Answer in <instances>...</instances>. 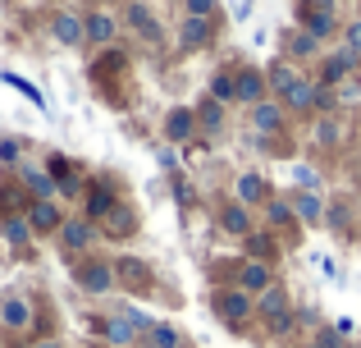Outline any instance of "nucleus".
Wrapping results in <instances>:
<instances>
[{"label":"nucleus","instance_id":"8fccbe9b","mask_svg":"<svg viewBox=\"0 0 361 348\" xmlns=\"http://www.w3.org/2000/svg\"><path fill=\"white\" fill-rule=\"evenodd\" d=\"M46 5H55V9H64V5H69V0H46Z\"/></svg>","mask_w":361,"mask_h":348},{"label":"nucleus","instance_id":"a878e982","mask_svg":"<svg viewBox=\"0 0 361 348\" xmlns=\"http://www.w3.org/2000/svg\"><path fill=\"white\" fill-rule=\"evenodd\" d=\"M18 184L23 193H32V202H55V179L37 165H18Z\"/></svg>","mask_w":361,"mask_h":348},{"label":"nucleus","instance_id":"20e7f679","mask_svg":"<svg viewBox=\"0 0 361 348\" xmlns=\"http://www.w3.org/2000/svg\"><path fill=\"white\" fill-rule=\"evenodd\" d=\"M97 224L92 220H82V215H69V220L60 224V234H55V243H60V252L64 257H87L92 252V243H97Z\"/></svg>","mask_w":361,"mask_h":348},{"label":"nucleus","instance_id":"473e14b6","mask_svg":"<svg viewBox=\"0 0 361 348\" xmlns=\"http://www.w3.org/2000/svg\"><path fill=\"white\" fill-rule=\"evenodd\" d=\"M325 229H334V234H348L353 229V206L338 197V202H325Z\"/></svg>","mask_w":361,"mask_h":348},{"label":"nucleus","instance_id":"49530a36","mask_svg":"<svg viewBox=\"0 0 361 348\" xmlns=\"http://www.w3.org/2000/svg\"><path fill=\"white\" fill-rule=\"evenodd\" d=\"M27 348H64V344L55 340V335H42V340H32V344H27Z\"/></svg>","mask_w":361,"mask_h":348},{"label":"nucleus","instance_id":"cd10ccee","mask_svg":"<svg viewBox=\"0 0 361 348\" xmlns=\"http://www.w3.org/2000/svg\"><path fill=\"white\" fill-rule=\"evenodd\" d=\"M320 55V42L307 32V28H293L288 37H283V60L288 64H298V60H316Z\"/></svg>","mask_w":361,"mask_h":348},{"label":"nucleus","instance_id":"0eeeda50","mask_svg":"<svg viewBox=\"0 0 361 348\" xmlns=\"http://www.w3.org/2000/svg\"><path fill=\"white\" fill-rule=\"evenodd\" d=\"M115 202H119V188L110 184V179H92V184H87V197H82V220L101 224L110 211H115Z\"/></svg>","mask_w":361,"mask_h":348},{"label":"nucleus","instance_id":"f3484780","mask_svg":"<svg viewBox=\"0 0 361 348\" xmlns=\"http://www.w3.org/2000/svg\"><path fill=\"white\" fill-rule=\"evenodd\" d=\"M261 211H265V224H261V229H270L274 239H279V234H288V239H293V234L302 229L298 215H293V206H288V197H270Z\"/></svg>","mask_w":361,"mask_h":348},{"label":"nucleus","instance_id":"5701e85b","mask_svg":"<svg viewBox=\"0 0 361 348\" xmlns=\"http://www.w3.org/2000/svg\"><path fill=\"white\" fill-rule=\"evenodd\" d=\"M101 234H106V239H115V243L133 239V234H137V206L115 202V211H110L106 220H101Z\"/></svg>","mask_w":361,"mask_h":348},{"label":"nucleus","instance_id":"393cba45","mask_svg":"<svg viewBox=\"0 0 361 348\" xmlns=\"http://www.w3.org/2000/svg\"><path fill=\"white\" fill-rule=\"evenodd\" d=\"M270 197H274V193H270V184H265L261 174H252V170H247V174L233 179V202H243L247 211H252V206H265Z\"/></svg>","mask_w":361,"mask_h":348},{"label":"nucleus","instance_id":"4468645a","mask_svg":"<svg viewBox=\"0 0 361 348\" xmlns=\"http://www.w3.org/2000/svg\"><path fill=\"white\" fill-rule=\"evenodd\" d=\"M82 37H87V46H101V51H110L119 37V18L106 14V9H92V14H82Z\"/></svg>","mask_w":361,"mask_h":348},{"label":"nucleus","instance_id":"a19ab883","mask_svg":"<svg viewBox=\"0 0 361 348\" xmlns=\"http://www.w3.org/2000/svg\"><path fill=\"white\" fill-rule=\"evenodd\" d=\"M119 312H123V316H128V321H133V325H137V335H142V340H147V335H151V330H156V321H151V316H147V312H142V307H119Z\"/></svg>","mask_w":361,"mask_h":348},{"label":"nucleus","instance_id":"f8f14e48","mask_svg":"<svg viewBox=\"0 0 361 348\" xmlns=\"http://www.w3.org/2000/svg\"><path fill=\"white\" fill-rule=\"evenodd\" d=\"M233 92H238V106H261L265 97H270V88H265V69H252V64H243V69H233Z\"/></svg>","mask_w":361,"mask_h":348},{"label":"nucleus","instance_id":"f03ea898","mask_svg":"<svg viewBox=\"0 0 361 348\" xmlns=\"http://www.w3.org/2000/svg\"><path fill=\"white\" fill-rule=\"evenodd\" d=\"M73 284H78L87 298H106L110 289H119L115 284V261H106V257H82V261H73Z\"/></svg>","mask_w":361,"mask_h":348},{"label":"nucleus","instance_id":"f704fd0d","mask_svg":"<svg viewBox=\"0 0 361 348\" xmlns=\"http://www.w3.org/2000/svg\"><path fill=\"white\" fill-rule=\"evenodd\" d=\"M298 18H302V28H307L316 42H325V37L338 32V14H298Z\"/></svg>","mask_w":361,"mask_h":348},{"label":"nucleus","instance_id":"58836bf2","mask_svg":"<svg viewBox=\"0 0 361 348\" xmlns=\"http://www.w3.org/2000/svg\"><path fill=\"white\" fill-rule=\"evenodd\" d=\"M0 165H23V143L18 138H0Z\"/></svg>","mask_w":361,"mask_h":348},{"label":"nucleus","instance_id":"e433bc0d","mask_svg":"<svg viewBox=\"0 0 361 348\" xmlns=\"http://www.w3.org/2000/svg\"><path fill=\"white\" fill-rule=\"evenodd\" d=\"M0 83H5V88H14V92H23V97L32 101L37 110H46V97H42V92H37V88H32L27 78H18V73H0Z\"/></svg>","mask_w":361,"mask_h":348},{"label":"nucleus","instance_id":"a211bd4d","mask_svg":"<svg viewBox=\"0 0 361 348\" xmlns=\"http://www.w3.org/2000/svg\"><path fill=\"white\" fill-rule=\"evenodd\" d=\"M197 138V110L192 106H174L165 115V143H174V147H188Z\"/></svg>","mask_w":361,"mask_h":348},{"label":"nucleus","instance_id":"7c9ffc66","mask_svg":"<svg viewBox=\"0 0 361 348\" xmlns=\"http://www.w3.org/2000/svg\"><path fill=\"white\" fill-rule=\"evenodd\" d=\"M123 69H128V55L115 51V46H110V51H101L97 60H92V78H97V83H106L110 73H123Z\"/></svg>","mask_w":361,"mask_h":348},{"label":"nucleus","instance_id":"9b49d317","mask_svg":"<svg viewBox=\"0 0 361 348\" xmlns=\"http://www.w3.org/2000/svg\"><path fill=\"white\" fill-rule=\"evenodd\" d=\"M46 174L55 179V193H60V197H82V193H87L82 170L73 161H64V156H51V161H46Z\"/></svg>","mask_w":361,"mask_h":348},{"label":"nucleus","instance_id":"f257e3e1","mask_svg":"<svg viewBox=\"0 0 361 348\" xmlns=\"http://www.w3.org/2000/svg\"><path fill=\"white\" fill-rule=\"evenodd\" d=\"M211 312L220 316L233 335H247V325L256 321V298L243 294L238 284H233V289H215V294H211Z\"/></svg>","mask_w":361,"mask_h":348},{"label":"nucleus","instance_id":"603ef678","mask_svg":"<svg viewBox=\"0 0 361 348\" xmlns=\"http://www.w3.org/2000/svg\"><path fill=\"white\" fill-rule=\"evenodd\" d=\"M97 5H115V0H97Z\"/></svg>","mask_w":361,"mask_h":348},{"label":"nucleus","instance_id":"c756f323","mask_svg":"<svg viewBox=\"0 0 361 348\" xmlns=\"http://www.w3.org/2000/svg\"><path fill=\"white\" fill-rule=\"evenodd\" d=\"M0 239H5L14 252H23L27 243H32V229H27V215H5V220H0Z\"/></svg>","mask_w":361,"mask_h":348},{"label":"nucleus","instance_id":"3c124183","mask_svg":"<svg viewBox=\"0 0 361 348\" xmlns=\"http://www.w3.org/2000/svg\"><path fill=\"white\" fill-rule=\"evenodd\" d=\"M353 179H357V188H361V161H357V174H353Z\"/></svg>","mask_w":361,"mask_h":348},{"label":"nucleus","instance_id":"aec40b11","mask_svg":"<svg viewBox=\"0 0 361 348\" xmlns=\"http://www.w3.org/2000/svg\"><path fill=\"white\" fill-rule=\"evenodd\" d=\"M247 119H252V128H256V133H265V138H270V133H283V124H288V110H283L274 97H265L261 106H252V110H247Z\"/></svg>","mask_w":361,"mask_h":348},{"label":"nucleus","instance_id":"423d86ee","mask_svg":"<svg viewBox=\"0 0 361 348\" xmlns=\"http://www.w3.org/2000/svg\"><path fill=\"white\" fill-rule=\"evenodd\" d=\"M92 330L101 335V344H106V348H137L142 344L137 325H133L123 312H110V316H101V321H92Z\"/></svg>","mask_w":361,"mask_h":348},{"label":"nucleus","instance_id":"ea45409f","mask_svg":"<svg viewBox=\"0 0 361 348\" xmlns=\"http://www.w3.org/2000/svg\"><path fill=\"white\" fill-rule=\"evenodd\" d=\"M215 9H220V0H183L188 18H215Z\"/></svg>","mask_w":361,"mask_h":348},{"label":"nucleus","instance_id":"c03bdc74","mask_svg":"<svg viewBox=\"0 0 361 348\" xmlns=\"http://www.w3.org/2000/svg\"><path fill=\"white\" fill-rule=\"evenodd\" d=\"M174 197H178V206H183V211H188V206L197 202V197H192V184H183V179L174 184Z\"/></svg>","mask_w":361,"mask_h":348},{"label":"nucleus","instance_id":"2f4dec72","mask_svg":"<svg viewBox=\"0 0 361 348\" xmlns=\"http://www.w3.org/2000/svg\"><path fill=\"white\" fill-rule=\"evenodd\" d=\"M197 128H206V133H220L224 128V106L211 97H202V106H197Z\"/></svg>","mask_w":361,"mask_h":348},{"label":"nucleus","instance_id":"de8ad7c7","mask_svg":"<svg viewBox=\"0 0 361 348\" xmlns=\"http://www.w3.org/2000/svg\"><path fill=\"white\" fill-rule=\"evenodd\" d=\"M334 330H338V335H343V340H348V335H353V330H357V325H353V321H348V316H338V321H334Z\"/></svg>","mask_w":361,"mask_h":348},{"label":"nucleus","instance_id":"1a4fd4ad","mask_svg":"<svg viewBox=\"0 0 361 348\" xmlns=\"http://www.w3.org/2000/svg\"><path fill=\"white\" fill-rule=\"evenodd\" d=\"M115 284L128 289V294H151L156 289V275L142 257H115Z\"/></svg>","mask_w":361,"mask_h":348},{"label":"nucleus","instance_id":"864d4df0","mask_svg":"<svg viewBox=\"0 0 361 348\" xmlns=\"http://www.w3.org/2000/svg\"><path fill=\"white\" fill-rule=\"evenodd\" d=\"M97 348H106V344H97Z\"/></svg>","mask_w":361,"mask_h":348},{"label":"nucleus","instance_id":"39448f33","mask_svg":"<svg viewBox=\"0 0 361 348\" xmlns=\"http://www.w3.org/2000/svg\"><path fill=\"white\" fill-rule=\"evenodd\" d=\"M0 325H5L9 335H32L37 325V307L27 294H5L0 298Z\"/></svg>","mask_w":361,"mask_h":348},{"label":"nucleus","instance_id":"9d476101","mask_svg":"<svg viewBox=\"0 0 361 348\" xmlns=\"http://www.w3.org/2000/svg\"><path fill=\"white\" fill-rule=\"evenodd\" d=\"M123 23H128L147 46H160V42H165V28H160V18L151 14V5H142V0H128V5H123Z\"/></svg>","mask_w":361,"mask_h":348},{"label":"nucleus","instance_id":"09e8293b","mask_svg":"<svg viewBox=\"0 0 361 348\" xmlns=\"http://www.w3.org/2000/svg\"><path fill=\"white\" fill-rule=\"evenodd\" d=\"M233 18H252V0H238V9H233Z\"/></svg>","mask_w":361,"mask_h":348},{"label":"nucleus","instance_id":"bb28decb","mask_svg":"<svg viewBox=\"0 0 361 348\" xmlns=\"http://www.w3.org/2000/svg\"><path fill=\"white\" fill-rule=\"evenodd\" d=\"M220 229L233 234V239H247V234L256 229V224H252V211H247L243 202H233V197H229V202L220 206Z\"/></svg>","mask_w":361,"mask_h":348},{"label":"nucleus","instance_id":"ddd939ff","mask_svg":"<svg viewBox=\"0 0 361 348\" xmlns=\"http://www.w3.org/2000/svg\"><path fill=\"white\" fill-rule=\"evenodd\" d=\"M316 101H320L316 78H311V73H302V78H298V83H293V88L279 97V106L288 110V115H316Z\"/></svg>","mask_w":361,"mask_h":348},{"label":"nucleus","instance_id":"dca6fc26","mask_svg":"<svg viewBox=\"0 0 361 348\" xmlns=\"http://www.w3.org/2000/svg\"><path fill=\"white\" fill-rule=\"evenodd\" d=\"M46 28H51L55 46H87V37H82V14H73V9H55Z\"/></svg>","mask_w":361,"mask_h":348},{"label":"nucleus","instance_id":"72a5a7b5","mask_svg":"<svg viewBox=\"0 0 361 348\" xmlns=\"http://www.w3.org/2000/svg\"><path fill=\"white\" fill-rule=\"evenodd\" d=\"M206 97L220 101V106H233V101H238V92H233V69L211 73V92H206Z\"/></svg>","mask_w":361,"mask_h":348},{"label":"nucleus","instance_id":"b1692460","mask_svg":"<svg viewBox=\"0 0 361 348\" xmlns=\"http://www.w3.org/2000/svg\"><path fill=\"white\" fill-rule=\"evenodd\" d=\"M288 206H293V215H298V224L302 229H316V224H325V197L320 193H293L288 197Z\"/></svg>","mask_w":361,"mask_h":348},{"label":"nucleus","instance_id":"2eb2a0df","mask_svg":"<svg viewBox=\"0 0 361 348\" xmlns=\"http://www.w3.org/2000/svg\"><path fill=\"white\" fill-rule=\"evenodd\" d=\"M23 215H27V229H32V239H46V234H60V224L69 220V215L60 211V202H32Z\"/></svg>","mask_w":361,"mask_h":348},{"label":"nucleus","instance_id":"c9c22d12","mask_svg":"<svg viewBox=\"0 0 361 348\" xmlns=\"http://www.w3.org/2000/svg\"><path fill=\"white\" fill-rule=\"evenodd\" d=\"M142 348H183V335H178L169 321H156V330L142 340Z\"/></svg>","mask_w":361,"mask_h":348},{"label":"nucleus","instance_id":"79ce46f5","mask_svg":"<svg viewBox=\"0 0 361 348\" xmlns=\"http://www.w3.org/2000/svg\"><path fill=\"white\" fill-rule=\"evenodd\" d=\"M334 97H338V110H343V106H353V101L361 97V83H357V78L338 83V88H334Z\"/></svg>","mask_w":361,"mask_h":348},{"label":"nucleus","instance_id":"6ab92c4d","mask_svg":"<svg viewBox=\"0 0 361 348\" xmlns=\"http://www.w3.org/2000/svg\"><path fill=\"white\" fill-rule=\"evenodd\" d=\"M215 42V18H188L178 23V51H206Z\"/></svg>","mask_w":361,"mask_h":348},{"label":"nucleus","instance_id":"6e6552de","mask_svg":"<svg viewBox=\"0 0 361 348\" xmlns=\"http://www.w3.org/2000/svg\"><path fill=\"white\" fill-rule=\"evenodd\" d=\"M288 316H293L288 284H270L261 298H256V321H265V330H270V325H279V321H288Z\"/></svg>","mask_w":361,"mask_h":348},{"label":"nucleus","instance_id":"37998d69","mask_svg":"<svg viewBox=\"0 0 361 348\" xmlns=\"http://www.w3.org/2000/svg\"><path fill=\"white\" fill-rule=\"evenodd\" d=\"M343 46H348V51H353L357 60H361V18H353V23L343 28Z\"/></svg>","mask_w":361,"mask_h":348},{"label":"nucleus","instance_id":"412c9836","mask_svg":"<svg viewBox=\"0 0 361 348\" xmlns=\"http://www.w3.org/2000/svg\"><path fill=\"white\" fill-rule=\"evenodd\" d=\"M279 248H283V243L274 239L270 229H252V234L243 239V261H261V266H274Z\"/></svg>","mask_w":361,"mask_h":348},{"label":"nucleus","instance_id":"a18cd8bd","mask_svg":"<svg viewBox=\"0 0 361 348\" xmlns=\"http://www.w3.org/2000/svg\"><path fill=\"white\" fill-rule=\"evenodd\" d=\"M316 266H320V275H325V280H334V275H338V266H334V257H316Z\"/></svg>","mask_w":361,"mask_h":348},{"label":"nucleus","instance_id":"7ed1b4c3","mask_svg":"<svg viewBox=\"0 0 361 348\" xmlns=\"http://www.w3.org/2000/svg\"><path fill=\"white\" fill-rule=\"evenodd\" d=\"M357 55L348 51V46H338V51H329V55H320V64H316V73H311V78L320 83V88H329L334 92L338 83H348V78H357Z\"/></svg>","mask_w":361,"mask_h":348},{"label":"nucleus","instance_id":"4c0bfd02","mask_svg":"<svg viewBox=\"0 0 361 348\" xmlns=\"http://www.w3.org/2000/svg\"><path fill=\"white\" fill-rule=\"evenodd\" d=\"M338 138H343L338 133V115H320L316 119V143L320 147H338Z\"/></svg>","mask_w":361,"mask_h":348},{"label":"nucleus","instance_id":"5fc2aeb1","mask_svg":"<svg viewBox=\"0 0 361 348\" xmlns=\"http://www.w3.org/2000/svg\"><path fill=\"white\" fill-rule=\"evenodd\" d=\"M183 348H188V344H183Z\"/></svg>","mask_w":361,"mask_h":348},{"label":"nucleus","instance_id":"4be33fe9","mask_svg":"<svg viewBox=\"0 0 361 348\" xmlns=\"http://www.w3.org/2000/svg\"><path fill=\"white\" fill-rule=\"evenodd\" d=\"M233 280H238V289L252 294V298H261L270 284H279V280H274V266H261V261H243V266L233 270Z\"/></svg>","mask_w":361,"mask_h":348},{"label":"nucleus","instance_id":"c85d7f7f","mask_svg":"<svg viewBox=\"0 0 361 348\" xmlns=\"http://www.w3.org/2000/svg\"><path fill=\"white\" fill-rule=\"evenodd\" d=\"M298 78H302V73H298V69H293V64H288V60H274V64H270V69H265V88H270V97H274V101H279V97H283V92H288V88H293V83H298Z\"/></svg>","mask_w":361,"mask_h":348}]
</instances>
